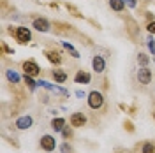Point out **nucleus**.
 <instances>
[{"label": "nucleus", "mask_w": 155, "mask_h": 153, "mask_svg": "<svg viewBox=\"0 0 155 153\" xmlns=\"http://www.w3.org/2000/svg\"><path fill=\"white\" fill-rule=\"evenodd\" d=\"M74 79H76V83H85V85H87V83H90V74H88V72H83V70H79Z\"/></svg>", "instance_id": "13"}, {"label": "nucleus", "mask_w": 155, "mask_h": 153, "mask_svg": "<svg viewBox=\"0 0 155 153\" xmlns=\"http://www.w3.org/2000/svg\"><path fill=\"white\" fill-rule=\"evenodd\" d=\"M137 62H139V63H141V65H146V63H148V62H150V58L146 57L145 53H139V55H137Z\"/></svg>", "instance_id": "17"}, {"label": "nucleus", "mask_w": 155, "mask_h": 153, "mask_svg": "<svg viewBox=\"0 0 155 153\" xmlns=\"http://www.w3.org/2000/svg\"><path fill=\"white\" fill-rule=\"evenodd\" d=\"M55 146H57V141H55L53 135H42V137H41V148H42L44 151H53Z\"/></svg>", "instance_id": "4"}, {"label": "nucleus", "mask_w": 155, "mask_h": 153, "mask_svg": "<svg viewBox=\"0 0 155 153\" xmlns=\"http://www.w3.org/2000/svg\"><path fill=\"white\" fill-rule=\"evenodd\" d=\"M155 151V146L152 143H145V146H143V153H153Z\"/></svg>", "instance_id": "19"}, {"label": "nucleus", "mask_w": 155, "mask_h": 153, "mask_svg": "<svg viewBox=\"0 0 155 153\" xmlns=\"http://www.w3.org/2000/svg\"><path fill=\"white\" fill-rule=\"evenodd\" d=\"M69 122H71V125H72V127H83V125L87 123V116L83 115V113H74V115H71V120H69Z\"/></svg>", "instance_id": "6"}, {"label": "nucleus", "mask_w": 155, "mask_h": 153, "mask_svg": "<svg viewBox=\"0 0 155 153\" xmlns=\"http://www.w3.org/2000/svg\"><path fill=\"white\" fill-rule=\"evenodd\" d=\"M53 79H55L57 83H64V81L67 79V74H65V70H62V69H57V70H53Z\"/></svg>", "instance_id": "11"}, {"label": "nucleus", "mask_w": 155, "mask_h": 153, "mask_svg": "<svg viewBox=\"0 0 155 153\" xmlns=\"http://www.w3.org/2000/svg\"><path fill=\"white\" fill-rule=\"evenodd\" d=\"M71 135H72V132H71V130H69V129H65V130H64V137H65V139H67V137H71Z\"/></svg>", "instance_id": "23"}, {"label": "nucleus", "mask_w": 155, "mask_h": 153, "mask_svg": "<svg viewBox=\"0 0 155 153\" xmlns=\"http://www.w3.org/2000/svg\"><path fill=\"white\" fill-rule=\"evenodd\" d=\"M153 118H155V113H153Z\"/></svg>", "instance_id": "26"}, {"label": "nucleus", "mask_w": 155, "mask_h": 153, "mask_svg": "<svg viewBox=\"0 0 155 153\" xmlns=\"http://www.w3.org/2000/svg\"><path fill=\"white\" fill-rule=\"evenodd\" d=\"M127 4H129L130 7H134V5H136V2H134V0H127Z\"/></svg>", "instance_id": "25"}, {"label": "nucleus", "mask_w": 155, "mask_h": 153, "mask_svg": "<svg viewBox=\"0 0 155 153\" xmlns=\"http://www.w3.org/2000/svg\"><path fill=\"white\" fill-rule=\"evenodd\" d=\"M146 28H148V32H150V34H155V21H150Z\"/></svg>", "instance_id": "22"}, {"label": "nucleus", "mask_w": 155, "mask_h": 153, "mask_svg": "<svg viewBox=\"0 0 155 153\" xmlns=\"http://www.w3.org/2000/svg\"><path fill=\"white\" fill-rule=\"evenodd\" d=\"M23 70H25V76H32V77H35V76L41 74V69H39V65L34 60L25 62V63H23Z\"/></svg>", "instance_id": "3"}, {"label": "nucleus", "mask_w": 155, "mask_h": 153, "mask_svg": "<svg viewBox=\"0 0 155 153\" xmlns=\"http://www.w3.org/2000/svg\"><path fill=\"white\" fill-rule=\"evenodd\" d=\"M62 151H64V153H69V151H71V148H69L67 144H64V146H62Z\"/></svg>", "instance_id": "24"}, {"label": "nucleus", "mask_w": 155, "mask_h": 153, "mask_svg": "<svg viewBox=\"0 0 155 153\" xmlns=\"http://www.w3.org/2000/svg\"><path fill=\"white\" fill-rule=\"evenodd\" d=\"M104 104V97L101 92H90V95H88V106L92 107V109H99V107H102Z\"/></svg>", "instance_id": "2"}, {"label": "nucleus", "mask_w": 155, "mask_h": 153, "mask_svg": "<svg viewBox=\"0 0 155 153\" xmlns=\"http://www.w3.org/2000/svg\"><path fill=\"white\" fill-rule=\"evenodd\" d=\"M92 67H94V70L95 72H102L104 69H106V62H104V58L102 57H94V60H92Z\"/></svg>", "instance_id": "9"}, {"label": "nucleus", "mask_w": 155, "mask_h": 153, "mask_svg": "<svg viewBox=\"0 0 155 153\" xmlns=\"http://www.w3.org/2000/svg\"><path fill=\"white\" fill-rule=\"evenodd\" d=\"M148 48H150V51H152V53L155 55V41H153L152 37L148 39Z\"/></svg>", "instance_id": "21"}, {"label": "nucleus", "mask_w": 155, "mask_h": 153, "mask_svg": "<svg viewBox=\"0 0 155 153\" xmlns=\"http://www.w3.org/2000/svg\"><path fill=\"white\" fill-rule=\"evenodd\" d=\"M25 83H27V86H28L30 90H34V88H35V83H34L32 76H25Z\"/></svg>", "instance_id": "20"}, {"label": "nucleus", "mask_w": 155, "mask_h": 153, "mask_svg": "<svg viewBox=\"0 0 155 153\" xmlns=\"http://www.w3.org/2000/svg\"><path fill=\"white\" fill-rule=\"evenodd\" d=\"M67 9L71 11V12H72V16H76V18H81V16H83V14H81V12H79V11L72 5V4H67Z\"/></svg>", "instance_id": "18"}, {"label": "nucleus", "mask_w": 155, "mask_h": 153, "mask_svg": "<svg viewBox=\"0 0 155 153\" xmlns=\"http://www.w3.org/2000/svg\"><path fill=\"white\" fill-rule=\"evenodd\" d=\"M34 28L39 30V32H48V30L51 28V25H49L48 19H44V18H37V19H34Z\"/></svg>", "instance_id": "8"}, {"label": "nucleus", "mask_w": 155, "mask_h": 153, "mask_svg": "<svg viewBox=\"0 0 155 153\" xmlns=\"http://www.w3.org/2000/svg\"><path fill=\"white\" fill-rule=\"evenodd\" d=\"M137 79H139L141 85H150V81H152V70L146 67L139 69L137 70Z\"/></svg>", "instance_id": "5"}, {"label": "nucleus", "mask_w": 155, "mask_h": 153, "mask_svg": "<svg viewBox=\"0 0 155 153\" xmlns=\"http://www.w3.org/2000/svg\"><path fill=\"white\" fill-rule=\"evenodd\" d=\"M109 7L113 11H116V12H120V11H124V7H125V2L124 0H109Z\"/></svg>", "instance_id": "12"}, {"label": "nucleus", "mask_w": 155, "mask_h": 153, "mask_svg": "<svg viewBox=\"0 0 155 153\" xmlns=\"http://www.w3.org/2000/svg\"><path fill=\"white\" fill-rule=\"evenodd\" d=\"M32 123H34L32 116H21V118H18V120H16V129H19V130H25V129H30V127H32Z\"/></svg>", "instance_id": "7"}, {"label": "nucleus", "mask_w": 155, "mask_h": 153, "mask_svg": "<svg viewBox=\"0 0 155 153\" xmlns=\"http://www.w3.org/2000/svg\"><path fill=\"white\" fill-rule=\"evenodd\" d=\"M14 37H16V41H18L19 44H27L30 39H32L30 28H27V27H18V28L14 30Z\"/></svg>", "instance_id": "1"}, {"label": "nucleus", "mask_w": 155, "mask_h": 153, "mask_svg": "<svg viewBox=\"0 0 155 153\" xmlns=\"http://www.w3.org/2000/svg\"><path fill=\"white\" fill-rule=\"evenodd\" d=\"M64 125H65V120H64V118H53V122H51V127H53L55 130H62Z\"/></svg>", "instance_id": "14"}, {"label": "nucleus", "mask_w": 155, "mask_h": 153, "mask_svg": "<svg viewBox=\"0 0 155 153\" xmlns=\"http://www.w3.org/2000/svg\"><path fill=\"white\" fill-rule=\"evenodd\" d=\"M7 79H9L11 83H19V76L14 70H7Z\"/></svg>", "instance_id": "15"}, {"label": "nucleus", "mask_w": 155, "mask_h": 153, "mask_svg": "<svg viewBox=\"0 0 155 153\" xmlns=\"http://www.w3.org/2000/svg\"><path fill=\"white\" fill-rule=\"evenodd\" d=\"M44 55H46V58H48L51 63H60L62 62V57H60V53H57V51H44Z\"/></svg>", "instance_id": "10"}, {"label": "nucleus", "mask_w": 155, "mask_h": 153, "mask_svg": "<svg viewBox=\"0 0 155 153\" xmlns=\"http://www.w3.org/2000/svg\"><path fill=\"white\" fill-rule=\"evenodd\" d=\"M64 48L67 49V51H69V53H71V55H72L74 58H79V53H78V51H76L74 48H72V46H71L69 42H64Z\"/></svg>", "instance_id": "16"}]
</instances>
